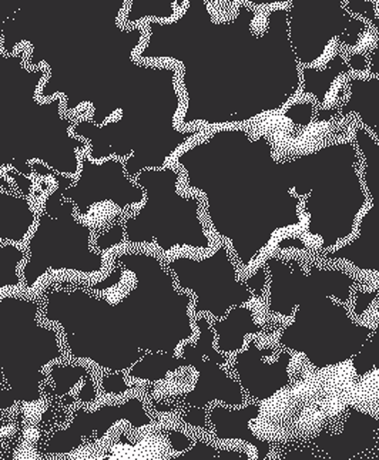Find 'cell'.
<instances>
[{"mask_svg": "<svg viewBox=\"0 0 379 460\" xmlns=\"http://www.w3.org/2000/svg\"><path fill=\"white\" fill-rule=\"evenodd\" d=\"M348 97L341 106L342 117L358 116V123L379 143V77L351 76L347 79Z\"/></svg>", "mask_w": 379, "mask_h": 460, "instance_id": "cell-20", "label": "cell"}, {"mask_svg": "<svg viewBox=\"0 0 379 460\" xmlns=\"http://www.w3.org/2000/svg\"><path fill=\"white\" fill-rule=\"evenodd\" d=\"M183 2H172V4H154L147 0H128L126 9L120 16V24L123 28L133 29L145 26L148 22H172L179 16L183 9Z\"/></svg>", "mask_w": 379, "mask_h": 460, "instance_id": "cell-21", "label": "cell"}, {"mask_svg": "<svg viewBox=\"0 0 379 460\" xmlns=\"http://www.w3.org/2000/svg\"><path fill=\"white\" fill-rule=\"evenodd\" d=\"M294 52L303 69L324 60L335 40L342 39L357 21L345 11V2H286Z\"/></svg>", "mask_w": 379, "mask_h": 460, "instance_id": "cell-15", "label": "cell"}, {"mask_svg": "<svg viewBox=\"0 0 379 460\" xmlns=\"http://www.w3.org/2000/svg\"><path fill=\"white\" fill-rule=\"evenodd\" d=\"M172 164L183 172L184 191L203 199L213 237L227 243L242 272L273 251L277 238L304 227L301 199L269 133L214 128L183 148Z\"/></svg>", "mask_w": 379, "mask_h": 460, "instance_id": "cell-3", "label": "cell"}, {"mask_svg": "<svg viewBox=\"0 0 379 460\" xmlns=\"http://www.w3.org/2000/svg\"><path fill=\"white\" fill-rule=\"evenodd\" d=\"M35 179L52 180L59 187L63 199L75 204L80 218H87L94 207L111 204L120 213L128 214L142 206L145 191L125 169V162L110 157L94 162L87 152L79 157L76 177L60 174L43 163H31Z\"/></svg>", "mask_w": 379, "mask_h": 460, "instance_id": "cell-11", "label": "cell"}, {"mask_svg": "<svg viewBox=\"0 0 379 460\" xmlns=\"http://www.w3.org/2000/svg\"><path fill=\"white\" fill-rule=\"evenodd\" d=\"M109 261L130 279L116 301L77 286L75 277H52L40 284L42 320L62 331L67 357L89 362L101 374L104 398L128 395L135 385L130 369L148 357H179L197 337L193 296L181 291L154 250L120 248Z\"/></svg>", "mask_w": 379, "mask_h": 460, "instance_id": "cell-2", "label": "cell"}, {"mask_svg": "<svg viewBox=\"0 0 379 460\" xmlns=\"http://www.w3.org/2000/svg\"><path fill=\"white\" fill-rule=\"evenodd\" d=\"M294 194L301 199L304 227L298 233L317 257L344 244L356 234L368 206L361 157L351 137L331 141L286 158Z\"/></svg>", "mask_w": 379, "mask_h": 460, "instance_id": "cell-6", "label": "cell"}, {"mask_svg": "<svg viewBox=\"0 0 379 460\" xmlns=\"http://www.w3.org/2000/svg\"><path fill=\"white\" fill-rule=\"evenodd\" d=\"M119 423H128L143 429L154 423L142 396L131 395L119 402H106L96 409L79 408L73 411V420L65 429L57 430L42 447L43 456H67L86 449L103 439Z\"/></svg>", "mask_w": 379, "mask_h": 460, "instance_id": "cell-14", "label": "cell"}, {"mask_svg": "<svg viewBox=\"0 0 379 460\" xmlns=\"http://www.w3.org/2000/svg\"><path fill=\"white\" fill-rule=\"evenodd\" d=\"M145 191L142 206L121 214L123 248L154 250L163 258L179 252L208 254L217 241L204 217V201L184 191L183 172L177 165L145 170L136 177Z\"/></svg>", "mask_w": 379, "mask_h": 460, "instance_id": "cell-7", "label": "cell"}, {"mask_svg": "<svg viewBox=\"0 0 379 460\" xmlns=\"http://www.w3.org/2000/svg\"><path fill=\"white\" fill-rule=\"evenodd\" d=\"M136 58L179 69L181 128H249L281 113L303 92L286 2L262 12L237 2L218 19L207 0H184L174 21L148 22Z\"/></svg>", "mask_w": 379, "mask_h": 460, "instance_id": "cell-1", "label": "cell"}, {"mask_svg": "<svg viewBox=\"0 0 379 460\" xmlns=\"http://www.w3.org/2000/svg\"><path fill=\"white\" fill-rule=\"evenodd\" d=\"M261 412V403H250L242 406H227L223 403H213L208 408V423L213 429L216 440H238L244 437V442L257 449V457H264L269 454V443L260 440L251 430V422L257 420Z\"/></svg>", "mask_w": 379, "mask_h": 460, "instance_id": "cell-18", "label": "cell"}, {"mask_svg": "<svg viewBox=\"0 0 379 460\" xmlns=\"http://www.w3.org/2000/svg\"><path fill=\"white\" fill-rule=\"evenodd\" d=\"M349 137L361 157L368 206L357 221L356 234L347 243L311 258L324 264L345 265L364 279L379 277V143L359 124H354Z\"/></svg>", "mask_w": 379, "mask_h": 460, "instance_id": "cell-13", "label": "cell"}, {"mask_svg": "<svg viewBox=\"0 0 379 460\" xmlns=\"http://www.w3.org/2000/svg\"><path fill=\"white\" fill-rule=\"evenodd\" d=\"M96 227L76 214L75 204L63 199L59 187L40 197L38 221L24 243L28 252L22 265V291L35 294L46 279L56 275L96 279L110 270L109 255L93 245Z\"/></svg>", "mask_w": 379, "mask_h": 460, "instance_id": "cell-9", "label": "cell"}, {"mask_svg": "<svg viewBox=\"0 0 379 460\" xmlns=\"http://www.w3.org/2000/svg\"><path fill=\"white\" fill-rule=\"evenodd\" d=\"M11 186H13V184H12L11 180L7 179L6 172H4V170H0V189Z\"/></svg>", "mask_w": 379, "mask_h": 460, "instance_id": "cell-24", "label": "cell"}, {"mask_svg": "<svg viewBox=\"0 0 379 460\" xmlns=\"http://www.w3.org/2000/svg\"><path fill=\"white\" fill-rule=\"evenodd\" d=\"M286 321L264 320L259 306L242 305L233 308L223 320H211L216 333V348L232 358L244 349L251 338L274 340Z\"/></svg>", "mask_w": 379, "mask_h": 460, "instance_id": "cell-17", "label": "cell"}, {"mask_svg": "<svg viewBox=\"0 0 379 460\" xmlns=\"http://www.w3.org/2000/svg\"><path fill=\"white\" fill-rule=\"evenodd\" d=\"M373 313L378 315L375 323H371L373 331L369 333L366 345L349 362L357 379H366L369 375L379 372V298L375 301Z\"/></svg>", "mask_w": 379, "mask_h": 460, "instance_id": "cell-23", "label": "cell"}, {"mask_svg": "<svg viewBox=\"0 0 379 460\" xmlns=\"http://www.w3.org/2000/svg\"><path fill=\"white\" fill-rule=\"evenodd\" d=\"M164 261L179 289L193 296L194 316L223 320L233 308L260 306L266 299V265L260 261L249 272H242L225 241H217L208 254L179 252Z\"/></svg>", "mask_w": 379, "mask_h": 460, "instance_id": "cell-10", "label": "cell"}, {"mask_svg": "<svg viewBox=\"0 0 379 460\" xmlns=\"http://www.w3.org/2000/svg\"><path fill=\"white\" fill-rule=\"evenodd\" d=\"M26 258L23 245L0 244V294L23 288L21 270Z\"/></svg>", "mask_w": 379, "mask_h": 460, "instance_id": "cell-22", "label": "cell"}, {"mask_svg": "<svg viewBox=\"0 0 379 460\" xmlns=\"http://www.w3.org/2000/svg\"><path fill=\"white\" fill-rule=\"evenodd\" d=\"M38 221V206L13 186L0 189V244L24 245Z\"/></svg>", "mask_w": 379, "mask_h": 460, "instance_id": "cell-19", "label": "cell"}, {"mask_svg": "<svg viewBox=\"0 0 379 460\" xmlns=\"http://www.w3.org/2000/svg\"><path fill=\"white\" fill-rule=\"evenodd\" d=\"M197 337L180 348L179 355L184 367H191L197 374L191 391L184 395V403L190 406L189 416H196L194 428L210 430L208 408L213 403L242 406L249 399L242 385L227 369L232 358L221 354L216 348V333L210 316H196Z\"/></svg>", "mask_w": 379, "mask_h": 460, "instance_id": "cell-12", "label": "cell"}, {"mask_svg": "<svg viewBox=\"0 0 379 460\" xmlns=\"http://www.w3.org/2000/svg\"><path fill=\"white\" fill-rule=\"evenodd\" d=\"M261 261L269 274L261 316L286 321L274 344L317 372L349 364L373 331V323L352 314L354 294L368 279L308 255L269 251Z\"/></svg>", "mask_w": 379, "mask_h": 460, "instance_id": "cell-4", "label": "cell"}, {"mask_svg": "<svg viewBox=\"0 0 379 460\" xmlns=\"http://www.w3.org/2000/svg\"><path fill=\"white\" fill-rule=\"evenodd\" d=\"M295 355L254 337L244 349L233 355L230 371L242 385L249 401L264 403L293 385L291 367Z\"/></svg>", "mask_w": 379, "mask_h": 460, "instance_id": "cell-16", "label": "cell"}, {"mask_svg": "<svg viewBox=\"0 0 379 460\" xmlns=\"http://www.w3.org/2000/svg\"><path fill=\"white\" fill-rule=\"evenodd\" d=\"M43 299L38 294H0V371L6 394L0 408L42 402L48 369L67 358L62 331L42 320Z\"/></svg>", "mask_w": 379, "mask_h": 460, "instance_id": "cell-8", "label": "cell"}, {"mask_svg": "<svg viewBox=\"0 0 379 460\" xmlns=\"http://www.w3.org/2000/svg\"><path fill=\"white\" fill-rule=\"evenodd\" d=\"M126 67L123 86L109 90L114 92L113 114L120 111L118 119L97 126L84 114L73 124L72 135L86 141L92 160L120 158L128 174L136 179L145 170L172 164L183 148L207 130L179 126L184 99L176 66L133 58Z\"/></svg>", "mask_w": 379, "mask_h": 460, "instance_id": "cell-5", "label": "cell"}]
</instances>
